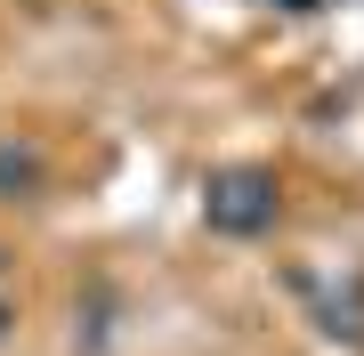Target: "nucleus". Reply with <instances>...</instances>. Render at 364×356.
I'll list each match as a JSON object with an SVG mask.
<instances>
[{
    "label": "nucleus",
    "instance_id": "1",
    "mask_svg": "<svg viewBox=\"0 0 364 356\" xmlns=\"http://www.w3.org/2000/svg\"><path fill=\"white\" fill-rule=\"evenodd\" d=\"M210 219H219V227H235V235L267 227V219H275V195H267V178H219V186H210Z\"/></svg>",
    "mask_w": 364,
    "mask_h": 356
}]
</instances>
